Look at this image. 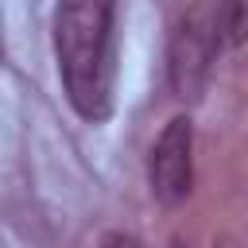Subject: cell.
<instances>
[{
	"label": "cell",
	"mask_w": 248,
	"mask_h": 248,
	"mask_svg": "<svg viewBox=\"0 0 248 248\" xmlns=\"http://www.w3.org/2000/svg\"><path fill=\"white\" fill-rule=\"evenodd\" d=\"M147 186L159 205L174 209L194 186V124L190 116H170L147 151Z\"/></svg>",
	"instance_id": "3957f363"
},
{
	"label": "cell",
	"mask_w": 248,
	"mask_h": 248,
	"mask_svg": "<svg viewBox=\"0 0 248 248\" xmlns=\"http://www.w3.org/2000/svg\"><path fill=\"white\" fill-rule=\"evenodd\" d=\"M217 54H221V46H217V35H213V16H209V4H202L178 23V31L170 39L167 74H170V89H174L178 101L202 97Z\"/></svg>",
	"instance_id": "7a4b0ae2"
},
{
	"label": "cell",
	"mask_w": 248,
	"mask_h": 248,
	"mask_svg": "<svg viewBox=\"0 0 248 248\" xmlns=\"http://www.w3.org/2000/svg\"><path fill=\"white\" fill-rule=\"evenodd\" d=\"M54 58L70 108L89 124L108 120L116 81V0H58Z\"/></svg>",
	"instance_id": "6da1fadb"
},
{
	"label": "cell",
	"mask_w": 248,
	"mask_h": 248,
	"mask_svg": "<svg viewBox=\"0 0 248 248\" xmlns=\"http://www.w3.org/2000/svg\"><path fill=\"white\" fill-rule=\"evenodd\" d=\"M101 248H143V240L132 236V232H105L101 236Z\"/></svg>",
	"instance_id": "5b68a950"
},
{
	"label": "cell",
	"mask_w": 248,
	"mask_h": 248,
	"mask_svg": "<svg viewBox=\"0 0 248 248\" xmlns=\"http://www.w3.org/2000/svg\"><path fill=\"white\" fill-rule=\"evenodd\" d=\"M209 16L221 50H232L248 39V0H209Z\"/></svg>",
	"instance_id": "277c9868"
}]
</instances>
